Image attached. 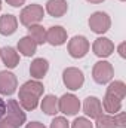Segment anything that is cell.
I'll list each match as a JSON object with an SVG mask.
<instances>
[{
	"label": "cell",
	"instance_id": "6da1fadb",
	"mask_svg": "<svg viewBox=\"0 0 126 128\" xmlns=\"http://www.w3.org/2000/svg\"><path fill=\"white\" fill-rule=\"evenodd\" d=\"M3 118L7 119L15 128L22 127L27 121V115H25L24 109L19 106V103L16 100H9L6 103V113H4Z\"/></svg>",
	"mask_w": 126,
	"mask_h": 128
},
{
	"label": "cell",
	"instance_id": "7a4b0ae2",
	"mask_svg": "<svg viewBox=\"0 0 126 128\" xmlns=\"http://www.w3.org/2000/svg\"><path fill=\"white\" fill-rule=\"evenodd\" d=\"M45 16V9L40 4H28L25 6L19 14V22L24 27H30L34 24H39Z\"/></svg>",
	"mask_w": 126,
	"mask_h": 128
},
{
	"label": "cell",
	"instance_id": "3957f363",
	"mask_svg": "<svg viewBox=\"0 0 126 128\" xmlns=\"http://www.w3.org/2000/svg\"><path fill=\"white\" fill-rule=\"evenodd\" d=\"M113 76H114V68H113L111 63L104 61V60L95 63L94 68H92V78L98 85L108 84L113 79Z\"/></svg>",
	"mask_w": 126,
	"mask_h": 128
},
{
	"label": "cell",
	"instance_id": "277c9868",
	"mask_svg": "<svg viewBox=\"0 0 126 128\" xmlns=\"http://www.w3.org/2000/svg\"><path fill=\"white\" fill-rule=\"evenodd\" d=\"M63 82L64 85L71 90V91H77L83 86L85 84V76H83V72L77 67H68L65 68L63 73Z\"/></svg>",
	"mask_w": 126,
	"mask_h": 128
},
{
	"label": "cell",
	"instance_id": "5b68a950",
	"mask_svg": "<svg viewBox=\"0 0 126 128\" xmlns=\"http://www.w3.org/2000/svg\"><path fill=\"white\" fill-rule=\"evenodd\" d=\"M68 54L79 60V58H83L88 55L89 49H91V43L89 40L85 37V36H74L71 40H68Z\"/></svg>",
	"mask_w": 126,
	"mask_h": 128
},
{
	"label": "cell",
	"instance_id": "8992f818",
	"mask_svg": "<svg viewBox=\"0 0 126 128\" xmlns=\"http://www.w3.org/2000/svg\"><path fill=\"white\" fill-rule=\"evenodd\" d=\"M89 28L95 33V34H104L110 30L111 27V18L108 16V14L105 12H94L89 16Z\"/></svg>",
	"mask_w": 126,
	"mask_h": 128
},
{
	"label": "cell",
	"instance_id": "52a82bcc",
	"mask_svg": "<svg viewBox=\"0 0 126 128\" xmlns=\"http://www.w3.org/2000/svg\"><path fill=\"white\" fill-rule=\"evenodd\" d=\"M80 100L74 94H64L58 100V112L67 116H76L80 112Z\"/></svg>",
	"mask_w": 126,
	"mask_h": 128
},
{
	"label": "cell",
	"instance_id": "ba28073f",
	"mask_svg": "<svg viewBox=\"0 0 126 128\" xmlns=\"http://www.w3.org/2000/svg\"><path fill=\"white\" fill-rule=\"evenodd\" d=\"M16 88H18L16 76L9 70H1L0 72V94L12 96V94H15Z\"/></svg>",
	"mask_w": 126,
	"mask_h": 128
},
{
	"label": "cell",
	"instance_id": "9c48e42d",
	"mask_svg": "<svg viewBox=\"0 0 126 128\" xmlns=\"http://www.w3.org/2000/svg\"><path fill=\"white\" fill-rule=\"evenodd\" d=\"M92 51L99 58H108L114 52V43L108 37H98L92 45Z\"/></svg>",
	"mask_w": 126,
	"mask_h": 128
},
{
	"label": "cell",
	"instance_id": "30bf717a",
	"mask_svg": "<svg viewBox=\"0 0 126 128\" xmlns=\"http://www.w3.org/2000/svg\"><path fill=\"white\" fill-rule=\"evenodd\" d=\"M67 42V30L61 26L51 27L46 32V43L52 46H61Z\"/></svg>",
	"mask_w": 126,
	"mask_h": 128
},
{
	"label": "cell",
	"instance_id": "8fae6325",
	"mask_svg": "<svg viewBox=\"0 0 126 128\" xmlns=\"http://www.w3.org/2000/svg\"><path fill=\"white\" fill-rule=\"evenodd\" d=\"M18 100H19V101H18L19 106H21L25 112H31V110H36V109H37L40 97H37L36 94H33L30 91H25V90L19 88Z\"/></svg>",
	"mask_w": 126,
	"mask_h": 128
},
{
	"label": "cell",
	"instance_id": "7c38bea8",
	"mask_svg": "<svg viewBox=\"0 0 126 128\" xmlns=\"http://www.w3.org/2000/svg\"><path fill=\"white\" fill-rule=\"evenodd\" d=\"M83 112L88 118L96 119L98 116L102 115V104L99 101V98L96 97H88L83 103Z\"/></svg>",
	"mask_w": 126,
	"mask_h": 128
},
{
	"label": "cell",
	"instance_id": "4fadbf2b",
	"mask_svg": "<svg viewBox=\"0 0 126 128\" xmlns=\"http://www.w3.org/2000/svg\"><path fill=\"white\" fill-rule=\"evenodd\" d=\"M18 30V18L15 15L6 14L0 16V34L1 36H12Z\"/></svg>",
	"mask_w": 126,
	"mask_h": 128
},
{
	"label": "cell",
	"instance_id": "5bb4252c",
	"mask_svg": "<svg viewBox=\"0 0 126 128\" xmlns=\"http://www.w3.org/2000/svg\"><path fill=\"white\" fill-rule=\"evenodd\" d=\"M49 70V63L45 58H34L30 64V76L36 80H40L46 76Z\"/></svg>",
	"mask_w": 126,
	"mask_h": 128
},
{
	"label": "cell",
	"instance_id": "9a60e30c",
	"mask_svg": "<svg viewBox=\"0 0 126 128\" xmlns=\"http://www.w3.org/2000/svg\"><path fill=\"white\" fill-rule=\"evenodd\" d=\"M68 4L65 0H48L46 3V12L54 18H61L67 14Z\"/></svg>",
	"mask_w": 126,
	"mask_h": 128
},
{
	"label": "cell",
	"instance_id": "2e32d148",
	"mask_svg": "<svg viewBox=\"0 0 126 128\" xmlns=\"http://www.w3.org/2000/svg\"><path fill=\"white\" fill-rule=\"evenodd\" d=\"M101 104H102V110L107 115H116L122 110V100H119L117 97L111 96V94H107V92Z\"/></svg>",
	"mask_w": 126,
	"mask_h": 128
},
{
	"label": "cell",
	"instance_id": "e0dca14e",
	"mask_svg": "<svg viewBox=\"0 0 126 128\" xmlns=\"http://www.w3.org/2000/svg\"><path fill=\"white\" fill-rule=\"evenodd\" d=\"M0 58L3 64L7 67V68H15L18 67L19 64V54L12 48V46H6L1 49V54H0Z\"/></svg>",
	"mask_w": 126,
	"mask_h": 128
},
{
	"label": "cell",
	"instance_id": "ac0fdd59",
	"mask_svg": "<svg viewBox=\"0 0 126 128\" xmlns=\"http://www.w3.org/2000/svg\"><path fill=\"white\" fill-rule=\"evenodd\" d=\"M16 48H18V52L22 54L24 57H33V55L36 54V51H37V45H36V42L33 40L31 37H28V36L19 39Z\"/></svg>",
	"mask_w": 126,
	"mask_h": 128
},
{
	"label": "cell",
	"instance_id": "d6986e66",
	"mask_svg": "<svg viewBox=\"0 0 126 128\" xmlns=\"http://www.w3.org/2000/svg\"><path fill=\"white\" fill-rule=\"evenodd\" d=\"M40 109L43 113L46 115H57L58 113V98L52 94H48V96L43 97L42 103H40Z\"/></svg>",
	"mask_w": 126,
	"mask_h": 128
},
{
	"label": "cell",
	"instance_id": "ffe728a7",
	"mask_svg": "<svg viewBox=\"0 0 126 128\" xmlns=\"http://www.w3.org/2000/svg\"><path fill=\"white\" fill-rule=\"evenodd\" d=\"M28 37H31L33 40L36 42V45H45L46 43V30L39 26V24H34L28 27Z\"/></svg>",
	"mask_w": 126,
	"mask_h": 128
},
{
	"label": "cell",
	"instance_id": "44dd1931",
	"mask_svg": "<svg viewBox=\"0 0 126 128\" xmlns=\"http://www.w3.org/2000/svg\"><path fill=\"white\" fill-rule=\"evenodd\" d=\"M107 94H111V96L117 97L119 100H125L126 97V85L122 82V80H114V82H111L110 85H108V88H107V91H105Z\"/></svg>",
	"mask_w": 126,
	"mask_h": 128
},
{
	"label": "cell",
	"instance_id": "7402d4cb",
	"mask_svg": "<svg viewBox=\"0 0 126 128\" xmlns=\"http://www.w3.org/2000/svg\"><path fill=\"white\" fill-rule=\"evenodd\" d=\"M95 127L96 128H117L116 127V122H114V118L111 115H101L95 119Z\"/></svg>",
	"mask_w": 126,
	"mask_h": 128
},
{
	"label": "cell",
	"instance_id": "603a6c76",
	"mask_svg": "<svg viewBox=\"0 0 126 128\" xmlns=\"http://www.w3.org/2000/svg\"><path fill=\"white\" fill-rule=\"evenodd\" d=\"M71 128H94V124L88 118L82 116V118H76L74 119V122L71 124Z\"/></svg>",
	"mask_w": 126,
	"mask_h": 128
},
{
	"label": "cell",
	"instance_id": "cb8c5ba5",
	"mask_svg": "<svg viewBox=\"0 0 126 128\" xmlns=\"http://www.w3.org/2000/svg\"><path fill=\"white\" fill-rule=\"evenodd\" d=\"M51 128H70V122L64 116H57L51 122Z\"/></svg>",
	"mask_w": 126,
	"mask_h": 128
},
{
	"label": "cell",
	"instance_id": "d4e9b609",
	"mask_svg": "<svg viewBox=\"0 0 126 128\" xmlns=\"http://www.w3.org/2000/svg\"><path fill=\"white\" fill-rule=\"evenodd\" d=\"M113 118H114V122H116V127L117 128H126V115H125V112H119V113H116Z\"/></svg>",
	"mask_w": 126,
	"mask_h": 128
},
{
	"label": "cell",
	"instance_id": "484cf974",
	"mask_svg": "<svg viewBox=\"0 0 126 128\" xmlns=\"http://www.w3.org/2000/svg\"><path fill=\"white\" fill-rule=\"evenodd\" d=\"M7 4H10L12 8H21L25 4V0H4Z\"/></svg>",
	"mask_w": 126,
	"mask_h": 128
},
{
	"label": "cell",
	"instance_id": "4316f807",
	"mask_svg": "<svg viewBox=\"0 0 126 128\" xmlns=\"http://www.w3.org/2000/svg\"><path fill=\"white\" fill-rule=\"evenodd\" d=\"M4 113H6V101L0 97V119L4 116Z\"/></svg>",
	"mask_w": 126,
	"mask_h": 128
},
{
	"label": "cell",
	"instance_id": "83f0119b",
	"mask_svg": "<svg viewBox=\"0 0 126 128\" xmlns=\"http://www.w3.org/2000/svg\"><path fill=\"white\" fill-rule=\"evenodd\" d=\"M0 128H15L7 119H4V118H1L0 119Z\"/></svg>",
	"mask_w": 126,
	"mask_h": 128
},
{
	"label": "cell",
	"instance_id": "f1b7e54d",
	"mask_svg": "<svg viewBox=\"0 0 126 128\" xmlns=\"http://www.w3.org/2000/svg\"><path fill=\"white\" fill-rule=\"evenodd\" d=\"M125 46H126V43H125V42H122V43H120V45H119V48H117V51H119V55H120V57H122V58H126Z\"/></svg>",
	"mask_w": 126,
	"mask_h": 128
},
{
	"label": "cell",
	"instance_id": "f546056e",
	"mask_svg": "<svg viewBox=\"0 0 126 128\" xmlns=\"http://www.w3.org/2000/svg\"><path fill=\"white\" fill-rule=\"evenodd\" d=\"M25 128H46V127H45L42 122H37V121H36V122H30V124H27V127Z\"/></svg>",
	"mask_w": 126,
	"mask_h": 128
},
{
	"label": "cell",
	"instance_id": "4dcf8cb0",
	"mask_svg": "<svg viewBox=\"0 0 126 128\" xmlns=\"http://www.w3.org/2000/svg\"><path fill=\"white\" fill-rule=\"evenodd\" d=\"M88 3H91V4H99V3H102V2H105V0H86Z\"/></svg>",
	"mask_w": 126,
	"mask_h": 128
},
{
	"label": "cell",
	"instance_id": "1f68e13d",
	"mask_svg": "<svg viewBox=\"0 0 126 128\" xmlns=\"http://www.w3.org/2000/svg\"><path fill=\"white\" fill-rule=\"evenodd\" d=\"M0 10H1V0H0Z\"/></svg>",
	"mask_w": 126,
	"mask_h": 128
},
{
	"label": "cell",
	"instance_id": "d6a6232c",
	"mask_svg": "<svg viewBox=\"0 0 126 128\" xmlns=\"http://www.w3.org/2000/svg\"><path fill=\"white\" fill-rule=\"evenodd\" d=\"M120 2H125V0H120Z\"/></svg>",
	"mask_w": 126,
	"mask_h": 128
},
{
	"label": "cell",
	"instance_id": "836d02e7",
	"mask_svg": "<svg viewBox=\"0 0 126 128\" xmlns=\"http://www.w3.org/2000/svg\"><path fill=\"white\" fill-rule=\"evenodd\" d=\"M0 54H1V49H0Z\"/></svg>",
	"mask_w": 126,
	"mask_h": 128
}]
</instances>
